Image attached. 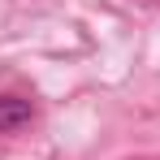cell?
I'll list each match as a JSON object with an SVG mask.
<instances>
[{
    "label": "cell",
    "mask_w": 160,
    "mask_h": 160,
    "mask_svg": "<svg viewBox=\"0 0 160 160\" xmlns=\"http://www.w3.org/2000/svg\"><path fill=\"white\" fill-rule=\"evenodd\" d=\"M30 117H35L30 100H18V95H0V130H22Z\"/></svg>",
    "instance_id": "1"
}]
</instances>
